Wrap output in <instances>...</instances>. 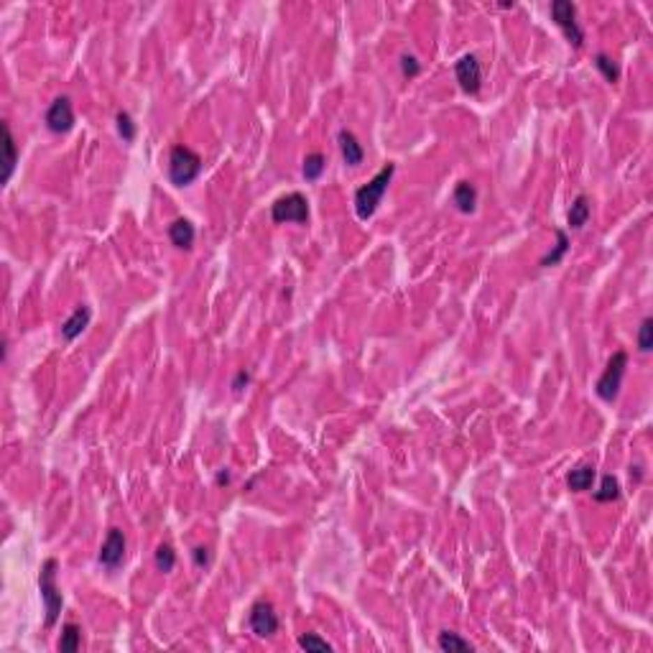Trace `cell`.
Here are the masks:
<instances>
[{
    "label": "cell",
    "mask_w": 653,
    "mask_h": 653,
    "mask_svg": "<svg viewBox=\"0 0 653 653\" xmlns=\"http://www.w3.org/2000/svg\"><path fill=\"white\" fill-rule=\"evenodd\" d=\"M566 250H569V238H566V232L564 230H557V248L549 253V255H543L541 258V266L543 268H549V266H557L559 260L564 258L566 255Z\"/></svg>",
    "instance_id": "cell-21"
},
{
    "label": "cell",
    "mask_w": 653,
    "mask_h": 653,
    "mask_svg": "<svg viewBox=\"0 0 653 653\" xmlns=\"http://www.w3.org/2000/svg\"><path fill=\"white\" fill-rule=\"evenodd\" d=\"M301 171H304L306 181H317L322 177V171H324V156L322 153H309L304 158V169Z\"/></svg>",
    "instance_id": "cell-23"
},
{
    "label": "cell",
    "mask_w": 653,
    "mask_h": 653,
    "mask_svg": "<svg viewBox=\"0 0 653 653\" xmlns=\"http://www.w3.org/2000/svg\"><path fill=\"white\" fill-rule=\"evenodd\" d=\"M592 480H594V467L585 465V467L571 470L569 475H566V488L574 490V493H585V490L592 488Z\"/></svg>",
    "instance_id": "cell-17"
},
{
    "label": "cell",
    "mask_w": 653,
    "mask_h": 653,
    "mask_svg": "<svg viewBox=\"0 0 653 653\" xmlns=\"http://www.w3.org/2000/svg\"><path fill=\"white\" fill-rule=\"evenodd\" d=\"M594 67L600 69L602 77H605L608 82H613V84L620 80V67H617L615 61L610 59L608 54H597V57H594Z\"/></svg>",
    "instance_id": "cell-22"
},
{
    "label": "cell",
    "mask_w": 653,
    "mask_h": 653,
    "mask_svg": "<svg viewBox=\"0 0 653 653\" xmlns=\"http://www.w3.org/2000/svg\"><path fill=\"white\" fill-rule=\"evenodd\" d=\"M46 128L52 133H69L75 128V110L69 97H57L46 110Z\"/></svg>",
    "instance_id": "cell-8"
},
{
    "label": "cell",
    "mask_w": 653,
    "mask_h": 653,
    "mask_svg": "<svg viewBox=\"0 0 653 653\" xmlns=\"http://www.w3.org/2000/svg\"><path fill=\"white\" fill-rule=\"evenodd\" d=\"M3 153H6V158H3V177H0V181L8 184L10 177H13L15 163H18V151H15L13 133H10V126H8V123H3Z\"/></svg>",
    "instance_id": "cell-14"
},
{
    "label": "cell",
    "mask_w": 653,
    "mask_h": 653,
    "mask_svg": "<svg viewBox=\"0 0 653 653\" xmlns=\"http://www.w3.org/2000/svg\"><path fill=\"white\" fill-rule=\"evenodd\" d=\"M299 646L304 648V651H322V653L332 651V646H329L326 640H322L320 636H314V633H306V636H301V638H299Z\"/></svg>",
    "instance_id": "cell-27"
},
{
    "label": "cell",
    "mask_w": 653,
    "mask_h": 653,
    "mask_svg": "<svg viewBox=\"0 0 653 653\" xmlns=\"http://www.w3.org/2000/svg\"><path fill=\"white\" fill-rule=\"evenodd\" d=\"M393 174H396V163L388 161L368 184L360 186L355 192V215L360 217V220H370V217L375 215V209L380 207L383 194L388 192V184H391Z\"/></svg>",
    "instance_id": "cell-1"
},
{
    "label": "cell",
    "mask_w": 653,
    "mask_h": 653,
    "mask_svg": "<svg viewBox=\"0 0 653 653\" xmlns=\"http://www.w3.org/2000/svg\"><path fill=\"white\" fill-rule=\"evenodd\" d=\"M401 69L406 77H416L419 72H421V67H419V61L414 59V57H403L401 59Z\"/></svg>",
    "instance_id": "cell-28"
},
{
    "label": "cell",
    "mask_w": 653,
    "mask_h": 653,
    "mask_svg": "<svg viewBox=\"0 0 653 653\" xmlns=\"http://www.w3.org/2000/svg\"><path fill=\"white\" fill-rule=\"evenodd\" d=\"M248 623H250V631L258 636V638H268L278 631V615L271 602L260 600L250 608V615H248Z\"/></svg>",
    "instance_id": "cell-7"
},
{
    "label": "cell",
    "mask_w": 653,
    "mask_h": 653,
    "mask_svg": "<svg viewBox=\"0 0 653 653\" xmlns=\"http://www.w3.org/2000/svg\"><path fill=\"white\" fill-rule=\"evenodd\" d=\"M89 320H92V312H89V306L87 304H80L72 312V317H69L64 324H61V334H64V340H77L84 329H87V324H89Z\"/></svg>",
    "instance_id": "cell-12"
},
{
    "label": "cell",
    "mask_w": 653,
    "mask_h": 653,
    "mask_svg": "<svg viewBox=\"0 0 653 653\" xmlns=\"http://www.w3.org/2000/svg\"><path fill=\"white\" fill-rule=\"evenodd\" d=\"M227 483H230V472H227V470H220V472H217V485H227Z\"/></svg>",
    "instance_id": "cell-31"
},
{
    "label": "cell",
    "mask_w": 653,
    "mask_h": 653,
    "mask_svg": "<svg viewBox=\"0 0 653 653\" xmlns=\"http://www.w3.org/2000/svg\"><path fill=\"white\" fill-rule=\"evenodd\" d=\"M651 347H653V320L646 317L638 326V350L640 352H648Z\"/></svg>",
    "instance_id": "cell-26"
},
{
    "label": "cell",
    "mask_w": 653,
    "mask_h": 653,
    "mask_svg": "<svg viewBox=\"0 0 653 653\" xmlns=\"http://www.w3.org/2000/svg\"><path fill=\"white\" fill-rule=\"evenodd\" d=\"M202 158L186 146H174L169 153V179L174 186H189L200 177Z\"/></svg>",
    "instance_id": "cell-2"
},
{
    "label": "cell",
    "mask_w": 653,
    "mask_h": 653,
    "mask_svg": "<svg viewBox=\"0 0 653 653\" xmlns=\"http://www.w3.org/2000/svg\"><path fill=\"white\" fill-rule=\"evenodd\" d=\"M551 18H554L559 29L564 31L569 46L579 49L582 41H585V31L579 29L577 23V6L569 3V0H557V3H551Z\"/></svg>",
    "instance_id": "cell-6"
},
{
    "label": "cell",
    "mask_w": 653,
    "mask_h": 653,
    "mask_svg": "<svg viewBox=\"0 0 653 653\" xmlns=\"http://www.w3.org/2000/svg\"><path fill=\"white\" fill-rule=\"evenodd\" d=\"M337 141H340L342 158H345V163H347V166H360V163H363L365 151H363V146H360V141L355 138V133H350V130H340Z\"/></svg>",
    "instance_id": "cell-13"
},
{
    "label": "cell",
    "mask_w": 653,
    "mask_h": 653,
    "mask_svg": "<svg viewBox=\"0 0 653 653\" xmlns=\"http://www.w3.org/2000/svg\"><path fill=\"white\" fill-rule=\"evenodd\" d=\"M271 220L278 225H283V223L306 225L309 223V202H306L304 194H299V192L278 197V200L271 204Z\"/></svg>",
    "instance_id": "cell-5"
},
{
    "label": "cell",
    "mask_w": 653,
    "mask_h": 653,
    "mask_svg": "<svg viewBox=\"0 0 653 653\" xmlns=\"http://www.w3.org/2000/svg\"><path fill=\"white\" fill-rule=\"evenodd\" d=\"M192 559L197 566H207L209 564V549L207 546H197V549L192 551Z\"/></svg>",
    "instance_id": "cell-29"
},
{
    "label": "cell",
    "mask_w": 653,
    "mask_h": 653,
    "mask_svg": "<svg viewBox=\"0 0 653 653\" xmlns=\"http://www.w3.org/2000/svg\"><path fill=\"white\" fill-rule=\"evenodd\" d=\"M174 564H177V554H174V549H171L169 543H161L156 549V569L163 571V574H169L171 569H174Z\"/></svg>",
    "instance_id": "cell-24"
},
{
    "label": "cell",
    "mask_w": 653,
    "mask_h": 653,
    "mask_svg": "<svg viewBox=\"0 0 653 653\" xmlns=\"http://www.w3.org/2000/svg\"><path fill=\"white\" fill-rule=\"evenodd\" d=\"M625 368H628V355H625L623 350H620V352H615V355L610 357V363H608V368H605V373H602L600 380L594 383V393L600 396L605 403H613L617 398V393H620Z\"/></svg>",
    "instance_id": "cell-4"
},
{
    "label": "cell",
    "mask_w": 653,
    "mask_h": 653,
    "mask_svg": "<svg viewBox=\"0 0 653 653\" xmlns=\"http://www.w3.org/2000/svg\"><path fill=\"white\" fill-rule=\"evenodd\" d=\"M454 75H457V82L460 87L467 92V95H477L480 92V84H483V69H480V61L467 54L462 57L457 64H454Z\"/></svg>",
    "instance_id": "cell-9"
},
{
    "label": "cell",
    "mask_w": 653,
    "mask_h": 653,
    "mask_svg": "<svg viewBox=\"0 0 653 653\" xmlns=\"http://www.w3.org/2000/svg\"><path fill=\"white\" fill-rule=\"evenodd\" d=\"M38 590H41V597H44L46 625L52 628V625L59 620L61 605H64L59 587H57V559H46L44 562L41 574H38Z\"/></svg>",
    "instance_id": "cell-3"
},
{
    "label": "cell",
    "mask_w": 653,
    "mask_h": 653,
    "mask_svg": "<svg viewBox=\"0 0 653 653\" xmlns=\"http://www.w3.org/2000/svg\"><path fill=\"white\" fill-rule=\"evenodd\" d=\"M194 238H197L194 225L189 223V220H184V217H179V220H174V223L169 225V240L177 245L179 250H192Z\"/></svg>",
    "instance_id": "cell-11"
},
{
    "label": "cell",
    "mask_w": 653,
    "mask_h": 653,
    "mask_svg": "<svg viewBox=\"0 0 653 653\" xmlns=\"http://www.w3.org/2000/svg\"><path fill=\"white\" fill-rule=\"evenodd\" d=\"M592 497L597 503H613V500H617V497H620V483H617V477H613V475L602 477L600 490H594Z\"/></svg>",
    "instance_id": "cell-20"
},
{
    "label": "cell",
    "mask_w": 653,
    "mask_h": 653,
    "mask_svg": "<svg viewBox=\"0 0 653 653\" xmlns=\"http://www.w3.org/2000/svg\"><path fill=\"white\" fill-rule=\"evenodd\" d=\"M115 123H118L120 138H123L126 143H133V141H135V123H133V118H130L128 112H118V118H115Z\"/></svg>",
    "instance_id": "cell-25"
},
{
    "label": "cell",
    "mask_w": 653,
    "mask_h": 653,
    "mask_svg": "<svg viewBox=\"0 0 653 653\" xmlns=\"http://www.w3.org/2000/svg\"><path fill=\"white\" fill-rule=\"evenodd\" d=\"M452 202L457 204V209L460 212H465V215H470V212H475V204H477V189L470 181H460V184L454 186V194H452Z\"/></svg>",
    "instance_id": "cell-15"
},
{
    "label": "cell",
    "mask_w": 653,
    "mask_h": 653,
    "mask_svg": "<svg viewBox=\"0 0 653 653\" xmlns=\"http://www.w3.org/2000/svg\"><path fill=\"white\" fill-rule=\"evenodd\" d=\"M248 380H250V375H248L245 370H240V373H238V378H235V383H232V388H235V393H240V391H243V388L248 386Z\"/></svg>",
    "instance_id": "cell-30"
},
{
    "label": "cell",
    "mask_w": 653,
    "mask_h": 653,
    "mask_svg": "<svg viewBox=\"0 0 653 653\" xmlns=\"http://www.w3.org/2000/svg\"><path fill=\"white\" fill-rule=\"evenodd\" d=\"M439 648L444 653H454V651H460V653H467V651H472V643L470 640H465V638H460L457 633H452V631H444V633H439Z\"/></svg>",
    "instance_id": "cell-19"
},
{
    "label": "cell",
    "mask_w": 653,
    "mask_h": 653,
    "mask_svg": "<svg viewBox=\"0 0 653 653\" xmlns=\"http://www.w3.org/2000/svg\"><path fill=\"white\" fill-rule=\"evenodd\" d=\"M82 643V628L75 623H67L61 628V638H59V651L64 653H77Z\"/></svg>",
    "instance_id": "cell-18"
},
{
    "label": "cell",
    "mask_w": 653,
    "mask_h": 653,
    "mask_svg": "<svg viewBox=\"0 0 653 653\" xmlns=\"http://www.w3.org/2000/svg\"><path fill=\"white\" fill-rule=\"evenodd\" d=\"M590 215H592L590 200H587L585 194H579L577 200L571 202V209H569V215H566V220H569V227H571V230H582V227L587 225V220H590Z\"/></svg>",
    "instance_id": "cell-16"
},
{
    "label": "cell",
    "mask_w": 653,
    "mask_h": 653,
    "mask_svg": "<svg viewBox=\"0 0 653 653\" xmlns=\"http://www.w3.org/2000/svg\"><path fill=\"white\" fill-rule=\"evenodd\" d=\"M126 559V536L118 528H110V534L105 539L103 549H100V564L107 569L120 566V562Z\"/></svg>",
    "instance_id": "cell-10"
}]
</instances>
